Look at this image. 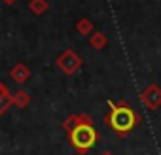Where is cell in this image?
<instances>
[{
	"instance_id": "cell-6",
	"label": "cell",
	"mask_w": 161,
	"mask_h": 155,
	"mask_svg": "<svg viewBox=\"0 0 161 155\" xmlns=\"http://www.w3.org/2000/svg\"><path fill=\"white\" fill-rule=\"evenodd\" d=\"M4 2H8V4H12V2H15V0H4Z\"/></svg>"
},
{
	"instance_id": "cell-4",
	"label": "cell",
	"mask_w": 161,
	"mask_h": 155,
	"mask_svg": "<svg viewBox=\"0 0 161 155\" xmlns=\"http://www.w3.org/2000/svg\"><path fill=\"white\" fill-rule=\"evenodd\" d=\"M31 6H32V10H36V13H42L46 10V2H44V0H34Z\"/></svg>"
},
{
	"instance_id": "cell-3",
	"label": "cell",
	"mask_w": 161,
	"mask_h": 155,
	"mask_svg": "<svg viewBox=\"0 0 161 155\" xmlns=\"http://www.w3.org/2000/svg\"><path fill=\"white\" fill-rule=\"evenodd\" d=\"M12 76H14V80H17L19 83H23L27 78H29V68H27V66H23V64H19V66H15V68H14Z\"/></svg>"
},
{
	"instance_id": "cell-2",
	"label": "cell",
	"mask_w": 161,
	"mask_h": 155,
	"mask_svg": "<svg viewBox=\"0 0 161 155\" xmlns=\"http://www.w3.org/2000/svg\"><path fill=\"white\" fill-rule=\"evenodd\" d=\"M70 138H72V144H74L80 151H86V149H89V147L95 144L97 134H95V129H93L91 125H87V123H80V125L74 127Z\"/></svg>"
},
{
	"instance_id": "cell-1",
	"label": "cell",
	"mask_w": 161,
	"mask_h": 155,
	"mask_svg": "<svg viewBox=\"0 0 161 155\" xmlns=\"http://www.w3.org/2000/svg\"><path fill=\"white\" fill-rule=\"evenodd\" d=\"M108 104H110V108H112V115H110V125H112V129L118 131V132H121V134L129 132V131L135 127V123H136L135 112H133L131 108H127V106H116V104H112V102H108Z\"/></svg>"
},
{
	"instance_id": "cell-5",
	"label": "cell",
	"mask_w": 161,
	"mask_h": 155,
	"mask_svg": "<svg viewBox=\"0 0 161 155\" xmlns=\"http://www.w3.org/2000/svg\"><path fill=\"white\" fill-rule=\"evenodd\" d=\"M14 100H15V102H17L19 106H25V104H27V100H29V97H27L25 93H19V95H17V97H15Z\"/></svg>"
}]
</instances>
